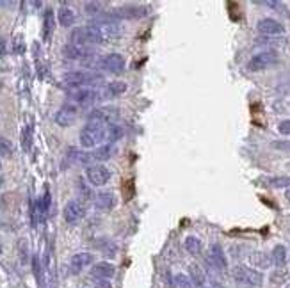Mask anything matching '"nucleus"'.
Wrapping results in <instances>:
<instances>
[{"label": "nucleus", "instance_id": "obj_1", "mask_svg": "<svg viewBox=\"0 0 290 288\" xmlns=\"http://www.w3.org/2000/svg\"><path fill=\"white\" fill-rule=\"evenodd\" d=\"M107 130L109 125H102V123H93L87 121L84 125V128L80 130V146L85 149H95L98 148L102 143L107 141Z\"/></svg>", "mask_w": 290, "mask_h": 288}, {"label": "nucleus", "instance_id": "obj_2", "mask_svg": "<svg viewBox=\"0 0 290 288\" xmlns=\"http://www.w3.org/2000/svg\"><path fill=\"white\" fill-rule=\"evenodd\" d=\"M70 39H72V45L84 47V48H91V47H95V45L105 43V41H103V37L100 36V32L96 31L91 24L73 29L72 34H70Z\"/></svg>", "mask_w": 290, "mask_h": 288}, {"label": "nucleus", "instance_id": "obj_3", "mask_svg": "<svg viewBox=\"0 0 290 288\" xmlns=\"http://www.w3.org/2000/svg\"><path fill=\"white\" fill-rule=\"evenodd\" d=\"M232 278L235 279V283H239L240 286L246 288H256L263 283V274L256 269L246 267V265H237L232 271Z\"/></svg>", "mask_w": 290, "mask_h": 288}, {"label": "nucleus", "instance_id": "obj_4", "mask_svg": "<svg viewBox=\"0 0 290 288\" xmlns=\"http://www.w3.org/2000/svg\"><path fill=\"white\" fill-rule=\"evenodd\" d=\"M102 75L96 72H85V70H77V72H68L62 75V80L66 84L73 85L75 89L79 87H89V85H95L98 82H102Z\"/></svg>", "mask_w": 290, "mask_h": 288}, {"label": "nucleus", "instance_id": "obj_5", "mask_svg": "<svg viewBox=\"0 0 290 288\" xmlns=\"http://www.w3.org/2000/svg\"><path fill=\"white\" fill-rule=\"evenodd\" d=\"M113 155H114V146L102 144V146H98V148L93 149V151H87V153L79 151L77 153V160L89 167V166H95V164L105 162V160H109Z\"/></svg>", "mask_w": 290, "mask_h": 288}, {"label": "nucleus", "instance_id": "obj_6", "mask_svg": "<svg viewBox=\"0 0 290 288\" xmlns=\"http://www.w3.org/2000/svg\"><path fill=\"white\" fill-rule=\"evenodd\" d=\"M100 89L91 87H79L70 93V102L75 107H93L100 102Z\"/></svg>", "mask_w": 290, "mask_h": 288}, {"label": "nucleus", "instance_id": "obj_7", "mask_svg": "<svg viewBox=\"0 0 290 288\" xmlns=\"http://www.w3.org/2000/svg\"><path fill=\"white\" fill-rule=\"evenodd\" d=\"M150 14V7L146 6H125V7H116L105 16L110 20H137V18H144Z\"/></svg>", "mask_w": 290, "mask_h": 288}, {"label": "nucleus", "instance_id": "obj_8", "mask_svg": "<svg viewBox=\"0 0 290 288\" xmlns=\"http://www.w3.org/2000/svg\"><path fill=\"white\" fill-rule=\"evenodd\" d=\"M113 178V173H110L109 167L100 166V164H95V166L85 167V182L91 187H103L110 182Z\"/></svg>", "mask_w": 290, "mask_h": 288}, {"label": "nucleus", "instance_id": "obj_9", "mask_svg": "<svg viewBox=\"0 0 290 288\" xmlns=\"http://www.w3.org/2000/svg\"><path fill=\"white\" fill-rule=\"evenodd\" d=\"M95 68H100L102 72L113 73V75H120L125 70V59L121 54H107L98 57Z\"/></svg>", "mask_w": 290, "mask_h": 288}, {"label": "nucleus", "instance_id": "obj_10", "mask_svg": "<svg viewBox=\"0 0 290 288\" xmlns=\"http://www.w3.org/2000/svg\"><path fill=\"white\" fill-rule=\"evenodd\" d=\"M120 118V110L116 107H96L87 114V121L102 123V125H116V119Z\"/></svg>", "mask_w": 290, "mask_h": 288}, {"label": "nucleus", "instance_id": "obj_11", "mask_svg": "<svg viewBox=\"0 0 290 288\" xmlns=\"http://www.w3.org/2000/svg\"><path fill=\"white\" fill-rule=\"evenodd\" d=\"M62 55L72 61H80L84 64H96L98 57H95V54L91 52V48H84V47H77V45H66L62 48Z\"/></svg>", "mask_w": 290, "mask_h": 288}, {"label": "nucleus", "instance_id": "obj_12", "mask_svg": "<svg viewBox=\"0 0 290 288\" xmlns=\"http://www.w3.org/2000/svg\"><path fill=\"white\" fill-rule=\"evenodd\" d=\"M85 214H87V208H85L84 201L80 200H72L66 203L64 210H62V215H64V220L72 226L82 223Z\"/></svg>", "mask_w": 290, "mask_h": 288}, {"label": "nucleus", "instance_id": "obj_13", "mask_svg": "<svg viewBox=\"0 0 290 288\" xmlns=\"http://www.w3.org/2000/svg\"><path fill=\"white\" fill-rule=\"evenodd\" d=\"M278 62V54L273 50L267 52H260L255 57H251V61L248 62V70L249 72H260V70L271 68Z\"/></svg>", "mask_w": 290, "mask_h": 288}, {"label": "nucleus", "instance_id": "obj_14", "mask_svg": "<svg viewBox=\"0 0 290 288\" xmlns=\"http://www.w3.org/2000/svg\"><path fill=\"white\" fill-rule=\"evenodd\" d=\"M77 116H79V108L68 103V105L59 108V112L55 114V123H57V126L66 128V126H72L77 121Z\"/></svg>", "mask_w": 290, "mask_h": 288}, {"label": "nucleus", "instance_id": "obj_15", "mask_svg": "<svg viewBox=\"0 0 290 288\" xmlns=\"http://www.w3.org/2000/svg\"><path fill=\"white\" fill-rule=\"evenodd\" d=\"M93 203H95V207L98 208V210L110 212L114 207H116L118 197L113 190H102V192H98L95 197H93Z\"/></svg>", "mask_w": 290, "mask_h": 288}, {"label": "nucleus", "instance_id": "obj_16", "mask_svg": "<svg viewBox=\"0 0 290 288\" xmlns=\"http://www.w3.org/2000/svg\"><path fill=\"white\" fill-rule=\"evenodd\" d=\"M207 261H208V263H210L214 269H217V271H226V267H228V261H226V254H225V251H222V248H221L219 244L210 246V249H208Z\"/></svg>", "mask_w": 290, "mask_h": 288}, {"label": "nucleus", "instance_id": "obj_17", "mask_svg": "<svg viewBox=\"0 0 290 288\" xmlns=\"http://www.w3.org/2000/svg\"><path fill=\"white\" fill-rule=\"evenodd\" d=\"M256 29L263 36H280L285 32V27L278 20H274V18H262L258 21V25H256Z\"/></svg>", "mask_w": 290, "mask_h": 288}, {"label": "nucleus", "instance_id": "obj_18", "mask_svg": "<svg viewBox=\"0 0 290 288\" xmlns=\"http://www.w3.org/2000/svg\"><path fill=\"white\" fill-rule=\"evenodd\" d=\"M114 274H116V265L110 263V261H98L91 269V276L96 279H107L109 281Z\"/></svg>", "mask_w": 290, "mask_h": 288}, {"label": "nucleus", "instance_id": "obj_19", "mask_svg": "<svg viewBox=\"0 0 290 288\" xmlns=\"http://www.w3.org/2000/svg\"><path fill=\"white\" fill-rule=\"evenodd\" d=\"M93 260H95V256L91 253H77L70 260V269H72L73 274H79V272H82L85 267H89L93 263Z\"/></svg>", "mask_w": 290, "mask_h": 288}, {"label": "nucleus", "instance_id": "obj_20", "mask_svg": "<svg viewBox=\"0 0 290 288\" xmlns=\"http://www.w3.org/2000/svg\"><path fill=\"white\" fill-rule=\"evenodd\" d=\"M126 91V84L125 82H109V84H105L102 89H100V98L102 100H110V98H118V96H121L123 93Z\"/></svg>", "mask_w": 290, "mask_h": 288}, {"label": "nucleus", "instance_id": "obj_21", "mask_svg": "<svg viewBox=\"0 0 290 288\" xmlns=\"http://www.w3.org/2000/svg\"><path fill=\"white\" fill-rule=\"evenodd\" d=\"M189 279L192 281V285L196 288H208V279H207V274L198 263H191L189 265Z\"/></svg>", "mask_w": 290, "mask_h": 288}, {"label": "nucleus", "instance_id": "obj_22", "mask_svg": "<svg viewBox=\"0 0 290 288\" xmlns=\"http://www.w3.org/2000/svg\"><path fill=\"white\" fill-rule=\"evenodd\" d=\"M75 20H77L75 13H73V9H70L68 6H61L57 9L59 25H62V27H72V25L75 24Z\"/></svg>", "mask_w": 290, "mask_h": 288}, {"label": "nucleus", "instance_id": "obj_23", "mask_svg": "<svg viewBox=\"0 0 290 288\" xmlns=\"http://www.w3.org/2000/svg\"><path fill=\"white\" fill-rule=\"evenodd\" d=\"M54 29H55L54 11L47 9V11H44V18H43V39L44 41H50L52 34H54Z\"/></svg>", "mask_w": 290, "mask_h": 288}, {"label": "nucleus", "instance_id": "obj_24", "mask_svg": "<svg viewBox=\"0 0 290 288\" xmlns=\"http://www.w3.org/2000/svg\"><path fill=\"white\" fill-rule=\"evenodd\" d=\"M96 248H98V251L102 254H105V256H116V253H118V246L114 244L113 240H109V238L98 240L96 242Z\"/></svg>", "mask_w": 290, "mask_h": 288}, {"label": "nucleus", "instance_id": "obj_25", "mask_svg": "<svg viewBox=\"0 0 290 288\" xmlns=\"http://www.w3.org/2000/svg\"><path fill=\"white\" fill-rule=\"evenodd\" d=\"M271 260H273L274 265H278V267H283L285 261H287V249H285V246H276V248L273 249V254H271Z\"/></svg>", "mask_w": 290, "mask_h": 288}, {"label": "nucleus", "instance_id": "obj_26", "mask_svg": "<svg viewBox=\"0 0 290 288\" xmlns=\"http://www.w3.org/2000/svg\"><path fill=\"white\" fill-rule=\"evenodd\" d=\"M249 261H251V265H255L258 269H267L271 265V258L265 253H253L249 256Z\"/></svg>", "mask_w": 290, "mask_h": 288}, {"label": "nucleus", "instance_id": "obj_27", "mask_svg": "<svg viewBox=\"0 0 290 288\" xmlns=\"http://www.w3.org/2000/svg\"><path fill=\"white\" fill-rule=\"evenodd\" d=\"M184 246H185V249H187V253H191V254L202 253V240H199L198 237H194V235H189V237L185 238Z\"/></svg>", "mask_w": 290, "mask_h": 288}, {"label": "nucleus", "instance_id": "obj_28", "mask_svg": "<svg viewBox=\"0 0 290 288\" xmlns=\"http://www.w3.org/2000/svg\"><path fill=\"white\" fill-rule=\"evenodd\" d=\"M32 134H34V128H32V125H27L24 126V130H21V148H24V151H29L32 146Z\"/></svg>", "mask_w": 290, "mask_h": 288}, {"label": "nucleus", "instance_id": "obj_29", "mask_svg": "<svg viewBox=\"0 0 290 288\" xmlns=\"http://www.w3.org/2000/svg\"><path fill=\"white\" fill-rule=\"evenodd\" d=\"M14 151V146L9 139L0 137V157H11Z\"/></svg>", "mask_w": 290, "mask_h": 288}, {"label": "nucleus", "instance_id": "obj_30", "mask_svg": "<svg viewBox=\"0 0 290 288\" xmlns=\"http://www.w3.org/2000/svg\"><path fill=\"white\" fill-rule=\"evenodd\" d=\"M18 256H20V263L21 265H27L29 261V244L27 240H21L18 244Z\"/></svg>", "mask_w": 290, "mask_h": 288}, {"label": "nucleus", "instance_id": "obj_31", "mask_svg": "<svg viewBox=\"0 0 290 288\" xmlns=\"http://www.w3.org/2000/svg\"><path fill=\"white\" fill-rule=\"evenodd\" d=\"M173 281H174V286H176V288H194L191 279H189L187 276H184V274H176Z\"/></svg>", "mask_w": 290, "mask_h": 288}, {"label": "nucleus", "instance_id": "obj_32", "mask_svg": "<svg viewBox=\"0 0 290 288\" xmlns=\"http://www.w3.org/2000/svg\"><path fill=\"white\" fill-rule=\"evenodd\" d=\"M32 267H34V274H36V279H38V283L41 285V263H39V258L34 256L32 258Z\"/></svg>", "mask_w": 290, "mask_h": 288}, {"label": "nucleus", "instance_id": "obj_33", "mask_svg": "<svg viewBox=\"0 0 290 288\" xmlns=\"http://www.w3.org/2000/svg\"><path fill=\"white\" fill-rule=\"evenodd\" d=\"M85 13L87 14H100V4L98 2H85Z\"/></svg>", "mask_w": 290, "mask_h": 288}, {"label": "nucleus", "instance_id": "obj_34", "mask_svg": "<svg viewBox=\"0 0 290 288\" xmlns=\"http://www.w3.org/2000/svg\"><path fill=\"white\" fill-rule=\"evenodd\" d=\"M278 130H280V134H283V136H290V119L281 121L280 125H278Z\"/></svg>", "mask_w": 290, "mask_h": 288}, {"label": "nucleus", "instance_id": "obj_35", "mask_svg": "<svg viewBox=\"0 0 290 288\" xmlns=\"http://www.w3.org/2000/svg\"><path fill=\"white\" fill-rule=\"evenodd\" d=\"M21 41H24V37L16 36V41H14V50H16V54H24V45H21Z\"/></svg>", "mask_w": 290, "mask_h": 288}, {"label": "nucleus", "instance_id": "obj_36", "mask_svg": "<svg viewBox=\"0 0 290 288\" xmlns=\"http://www.w3.org/2000/svg\"><path fill=\"white\" fill-rule=\"evenodd\" d=\"M273 148L281 149V151H290V143H273Z\"/></svg>", "mask_w": 290, "mask_h": 288}, {"label": "nucleus", "instance_id": "obj_37", "mask_svg": "<svg viewBox=\"0 0 290 288\" xmlns=\"http://www.w3.org/2000/svg\"><path fill=\"white\" fill-rule=\"evenodd\" d=\"M274 187H283V185H290V178H276V182H271Z\"/></svg>", "mask_w": 290, "mask_h": 288}, {"label": "nucleus", "instance_id": "obj_38", "mask_svg": "<svg viewBox=\"0 0 290 288\" xmlns=\"http://www.w3.org/2000/svg\"><path fill=\"white\" fill-rule=\"evenodd\" d=\"M79 189H80V190H82V192H84L82 196L85 197V200H91V194H93V192H91V190L87 189V187L84 185L82 182H79Z\"/></svg>", "mask_w": 290, "mask_h": 288}, {"label": "nucleus", "instance_id": "obj_39", "mask_svg": "<svg viewBox=\"0 0 290 288\" xmlns=\"http://www.w3.org/2000/svg\"><path fill=\"white\" fill-rule=\"evenodd\" d=\"M95 288H114V286L110 285L107 279H98V281L95 283Z\"/></svg>", "mask_w": 290, "mask_h": 288}, {"label": "nucleus", "instance_id": "obj_40", "mask_svg": "<svg viewBox=\"0 0 290 288\" xmlns=\"http://www.w3.org/2000/svg\"><path fill=\"white\" fill-rule=\"evenodd\" d=\"M6 54V39L4 37H0V57Z\"/></svg>", "mask_w": 290, "mask_h": 288}, {"label": "nucleus", "instance_id": "obj_41", "mask_svg": "<svg viewBox=\"0 0 290 288\" xmlns=\"http://www.w3.org/2000/svg\"><path fill=\"white\" fill-rule=\"evenodd\" d=\"M0 6H2V7H11V6H14V2H0Z\"/></svg>", "mask_w": 290, "mask_h": 288}, {"label": "nucleus", "instance_id": "obj_42", "mask_svg": "<svg viewBox=\"0 0 290 288\" xmlns=\"http://www.w3.org/2000/svg\"><path fill=\"white\" fill-rule=\"evenodd\" d=\"M285 197H287V200L290 201V187H288L287 190H285Z\"/></svg>", "mask_w": 290, "mask_h": 288}, {"label": "nucleus", "instance_id": "obj_43", "mask_svg": "<svg viewBox=\"0 0 290 288\" xmlns=\"http://www.w3.org/2000/svg\"><path fill=\"white\" fill-rule=\"evenodd\" d=\"M208 288H225V286L217 285V283H212V285H210V286H208Z\"/></svg>", "mask_w": 290, "mask_h": 288}, {"label": "nucleus", "instance_id": "obj_44", "mask_svg": "<svg viewBox=\"0 0 290 288\" xmlns=\"http://www.w3.org/2000/svg\"><path fill=\"white\" fill-rule=\"evenodd\" d=\"M0 254H2V238H0Z\"/></svg>", "mask_w": 290, "mask_h": 288}, {"label": "nucleus", "instance_id": "obj_45", "mask_svg": "<svg viewBox=\"0 0 290 288\" xmlns=\"http://www.w3.org/2000/svg\"><path fill=\"white\" fill-rule=\"evenodd\" d=\"M2 185H4V178L0 176V187H2Z\"/></svg>", "mask_w": 290, "mask_h": 288}, {"label": "nucleus", "instance_id": "obj_46", "mask_svg": "<svg viewBox=\"0 0 290 288\" xmlns=\"http://www.w3.org/2000/svg\"><path fill=\"white\" fill-rule=\"evenodd\" d=\"M0 169H2V160H0Z\"/></svg>", "mask_w": 290, "mask_h": 288}]
</instances>
